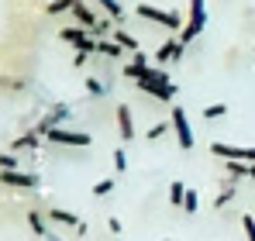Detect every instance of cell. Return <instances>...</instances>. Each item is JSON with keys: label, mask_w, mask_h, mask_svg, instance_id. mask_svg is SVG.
<instances>
[{"label": "cell", "mask_w": 255, "mask_h": 241, "mask_svg": "<svg viewBox=\"0 0 255 241\" xmlns=\"http://www.w3.org/2000/svg\"><path fill=\"white\" fill-rule=\"evenodd\" d=\"M134 86L141 90V93H148L152 100H162V104H169L172 97H176V86H172V80L162 73V69H145L138 80H134Z\"/></svg>", "instance_id": "cell-1"}, {"label": "cell", "mask_w": 255, "mask_h": 241, "mask_svg": "<svg viewBox=\"0 0 255 241\" xmlns=\"http://www.w3.org/2000/svg\"><path fill=\"white\" fill-rule=\"evenodd\" d=\"M134 14H138L141 21H152V24L166 28V31H183V28H186V21H183L179 10H162V7H155V3H138Z\"/></svg>", "instance_id": "cell-2"}, {"label": "cell", "mask_w": 255, "mask_h": 241, "mask_svg": "<svg viewBox=\"0 0 255 241\" xmlns=\"http://www.w3.org/2000/svg\"><path fill=\"white\" fill-rule=\"evenodd\" d=\"M207 28V0H190V17H186V28L176 35L183 45L200 38V31Z\"/></svg>", "instance_id": "cell-3"}, {"label": "cell", "mask_w": 255, "mask_h": 241, "mask_svg": "<svg viewBox=\"0 0 255 241\" xmlns=\"http://www.w3.org/2000/svg\"><path fill=\"white\" fill-rule=\"evenodd\" d=\"M45 141H52V145H59V148H90V145H93L90 131H73V127H52V131L45 134Z\"/></svg>", "instance_id": "cell-4"}, {"label": "cell", "mask_w": 255, "mask_h": 241, "mask_svg": "<svg viewBox=\"0 0 255 241\" xmlns=\"http://www.w3.org/2000/svg\"><path fill=\"white\" fill-rule=\"evenodd\" d=\"M59 41L73 45L76 52H86V55H93V52H97V38H93L86 28H80V24H69V28H62V31H59Z\"/></svg>", "instance_id": "cell-5"}, {"label": "cell", "mask_w": 255, "mask_h": 241, "mask_svg": "<svg viewBox=\"0 0 255 241\" xmlns=\"http://www.w3.org/2000/svg\"><path fill=\"white\" fill-rule=\"evenodd\" d=\"M0 186H10V190H38L42 179L35 172H24V169H0Z\"/></svg>", "instance_id": "cell-6"}, {"label": "cell", "mask_w": 255, "mask_h": 241, "mask_svg": "<svg viewBox=\"0 0 255 241\" xmlns=\"http://www.w3.org/2000/svg\"><path fill=\"white\" fill-rule=\"evenodd\" d=\"M169 124H172V134H176L179 148L190 152V148H193V131H190V118H186V111H183V107H172V111H169Z\"/></svg>", "instance_id": "cell-7"}, {"label": "cell", "mask_w": 255, "mask_h": 241, "mask_svg": "<svg viewBox=\"0 0 255 241\" xmlns=\"http://www.w3.org/2000/svg\"><path fill=\"white\" fill-rule=\"evenodd\" d=\"M69 118H73V107H69V104H55V107H48V114H45V118H38L35 131H38V134L45 138L52 127H62V124H66Z\"/></svg>", "instance_id": "cell-8"}, {"label": "cell", "mask_w": 255, "mask_h": 241, "mask_svg": "<svg viewBox=\"0 0 255 241\" xmlns=\"http://www.w3.org/2000/svg\"><path fill=\"white\" fill-rule=\"evenodd\" d=\"M211 155L217 159H238V162H255V145H224V141H211Z\"/></svg>", "instance_id": "cell-9"}, {"label": "cell", "mask_w": 255, "mask_h": 241, "mask_svg": "<svg viewBox=\"0 0 255 241\" xmlns=\"http://www.w3.org/2000/svg\"><path fill=\"white\" fill-rule=\"evenodd\" d=\"M69 14H73V17H76V24H80V28H86V31H90V35H93V31H97V24H100V21H97V17H93V10H90V3H83V0H76V3H73V10H69ZM93 38H97V35H93Z\"/></svg>", "instance_id": "cell-10"}, {"label": "cell", "mask_w": 255, "mask_h": 241, "mask_svg": "<svg viewBox=\"0 0 255 241\" xmlns=\"http://www.w3.org/2000/svg\"><path fill=\"white\" fill-rule=\"evenodd\" d=\"M35 148H42V134L31 127V131H24V134H17L14 141H10V152H35Z\"/></svg>", "instance_id": "cell-11"}, {"label": "cell", "mask_w": 255, "mask_h": 241, "mask_svg": "<svg viewBox=\"0 0 255 241\" xmlns=\"http://www.w3.org/2000/svg\"><path fill=\"white\" fill-rule=\"evenodd\" d=\"M183 48H186V45H183L179 38H169V41L159 45L155 59H159V62H179V59H183Z\"/></svg>", "instance_id": "cell-12"}, {"label": "cell", "mask_w": 255, "mask_h": 241, "mask_svg": "<svg viewBox=\"0 0 255 241\" xmlns=\"http://www.w3.org/2000/svg\"><path fill=\"white\" fill-rule=\"evenodd\" d=\"M48 221L59 224V228H80V224H83L73 210H62V207H48Z\"/></svg>", "instance_id": "cell-13"}, {"label": "cell", "mask_w": 255, "mask_h": 241, "mask_svg": "<svg viewBox=\"0 0 255 241\" xmlns=\"http://www.w3.org/2000/svg\"><path fill=\"white\" fill-rule=\"evenodd\" d=\"M114 118H118V134H121L125 141H131V138H134V120H131V107H128V104H121Z\"/></svg>", "instance_id": "cell-14"}, {"label": "cell", "mask_w": 255, "mask_h": 241, "mask_svg": "<svg viewBox=\"0 0 255 241\" xmlns=\"http://www.w3.org/2000/svg\"><path fill=\"white\" fill-rule=\"evenodd\" d=\"M128 59H131V62L125 66V76H128V80H138V76L148 69V59H145V52H131Z\"/></svg>", "instance_id": "cell-15"}, {"label": "cell", "mask_w": 255, "mask_h": 241, "mask_svg": "<svg viewBox=\"0 0 255 241\" xmlns=\"http://www.w3.org/2000/svg\"><path fill=\"white\" fill-rule=\"evenodd\" d=\"M252 165L255 162H238V159H224V169L231 179H252Z\"/></svg>", "instance_id": "cell-16"}, {"label": "cell", "mask_w": 255, "mask_h": 241, "mask_svg": "<svg viewBox=\"0 0 255 241\" xmlns=\"http://www.w3.org/2000/svg\"><path fill=\"white\" fill-rule=\"evenodd\" d=\"M97 52H100V55H107V59H125L128 48H121L118 41H111V38H100V41H97Z\"/></svg>", "instance_id": "cell-17"}, {"label": "cell", "mask_w": 255, "mask_h": 241, "mask_svg": "<svg viewBox=\"0 0 255 241\" xmlns=\"http://www.w3.org/2000/svg\"><path fill=\"white\" fill-rule=\"evenodd\" d=\"M114 41H118L121 48H128V52H141V48H138V38H134L131 31H125V28H118V31H114Z\"/></svg>", "instance_id": "cell-18"}, {"label": "cell", "mask_w": 255, "mask_h": 241, "mask_svg": "<svg viewBox=\"0 0 255 241\" xmlns=\"http://www.w3.org/2000/svg\"><path fill=\"white\" fill-rule=\"evenodd\" d=\"M28 228H31L38 238H48V224H45V217L38 214V210H31V214H28Z\"/></svg>", "instance_id": "cell-19"}, {"label": "cell", "mask_w": 255, "mask_h": 241, "mask_svg": "<svg viewBox=\"0 0 255 241\" xmlns=\"http://www.w3.org/2000/svg\"><path fill=\"white\" fill-rule=\"evenodd\" d=\"M183 200H186V186H183L179 179H172L169 183V203L172 207H183Z\"/></svg>", "instance_id": "cell-20"}, {"label": "cell", "mask_w": 255, "mask_h": 241, "mask_svg": "<svg viewBox=\"0 0 255 241\" xmlns=\"http://www.w3.org/2000/svg\"><path fill=\"white\" fill-rule=\"evenodd\" d=\"M231 200H235V179H231V183H228V186H224V190L214 197V207H217V210H224Z\"/></svg>", "instance_id": "cell-21"}, {"label": "cell", "mask_w": 255, "mask_h": 241, "mask_svg": "<svg viewBox=\"0 0 255 241\" xmlns=\"http://www.w3.org/2000/svg\"><path fill=\"white\" fill-rule=\"evenodd\" d=\"M104 10H107V17H114V21H121L125 17V7H121V0H97Z\"/></svg>", "instance_id": "cell-22"}, {"label": "cell", "mask_w": 255, "mask_h": 241, "mask_svg": "<svg viewBox=\"0 0 255 241\" xmlns=\"http://www.w3.org/2000/svg\"><path fill=\"white\" fill-rule=\"evenodd\" d=\"M169 120H159V124H152V127H148V134H145V141H159V138H162V134H169Z\"/></svg>", "instance_id": "cell-23"}, {"label": "cell", "mask_w": 255, "mask_h": 241, "mask_svg": "<svg viewBox=\"0 0 255 241\" xmlns=\"http://www.w3.org/2000/svg\"><path fill=\"white\" fill-rule=\"evenodd\" d=\"M73 3L76 0H52V3H45V14H66V10H73Z\"/></svg>", "instance_id": "cell-24"}, {"label": "cell", "mask_w": 255, "mask_h": 241, "mask_svg": "<svg viewBox=\"0 0 255 241\" xmlns=\"http://www.w3.org/2000/svg\"><path fill=\"white\" fill-rule=\"evenodd\" d=\"M228 114V104H211V107H204V120H221Z\"/></svg>", "instance_id": "cell-25"}, {"label": "cell", "mask_w": 255, "mask_h": 241, "mask_svg": "<svg viewBox=\"0 0 255 241\" xmlns=\"http://www.w3.org/2000/svg\"><path fill=\"white\" fill-rule=\"evenodd\" d=\"M183 210H186V214H197V210H200V197H197V190H186V200H183Z\"/></svg>", "instance_id": "cell-26"}, {"label": "cell", "mask_w": 255, "mask_h": 241, "mask_svg": "<svg viewBox=\"0 0 255 241\" xmlns=\"http://www.w3.org/2000/svg\"><path fill=\"white\" fill-rule=\"evenodd\" d=\"M86 93H90V97H104V93H107V86L97 80V76H90V80H86Z\"/></svg>", "instance_id": "cell-27"}, {"label": "cell", "mask_w": 255, "mask_h": 241, "mask_svg": "<svg viewBox=\"0 0 255 241\" xmlns=\"http://www.w3.org/2000/svg\"><path fill=\"white\" fill-rule=\"evenodd\" d=\"M0 169H21L17 152H0Z\"/></svg>", "instance_id": "cell-28"}, {"label": "cell", "mask_w": 255, "mask_h": 241, "mask_svg": "<svg viewBox=\"0 0 255 241\" xmlns=\"http://www.w3.org/2000/svg\"><path fill=\"white\" fill-rule=\"evenodd\" d=\"M242 231H245L249 241H255V217L252 214H242Z\"/></svg>", "instance_id": "cell-29"}, {"label": "cell", "mask_w": 255, "mask_h": 241, "mask_svg": "<svg viewBox=\"0 0 255 241\" xmlns=\"http://www.w3.org/2000/svg\"><path fill=\"white\" fill-rule=\"evenodd\" d=\"M107 193H114V179H100L93 186V197H107Z\"/></svg>", "instance_id": "cell-30"}, {"label": "cell", "mask_w": 255, "mask_h": 241, "mask_svg": "<svg viewBox=\"0 0 255 241\" xmlns=\"http://www.w3.org/2000/svg\"><path fill=\"white\" fill-rule=\"evenodd\" d=\"M114 169L118 172H128V152L125 148H114Z\"/></svg>", "instance_id": "cell-31"}, {"label": "cell", "mask_w": 255, "mask_h": 241, "mask_svg": "<svg viewBox=\"0 0 255 241\" xmlns=\"http://www.w3.org/2000/svg\"><path fill=\"white\" fill-rule=\"evenodd\" d=\"M107 231H111V235H121V231H125V224H121L118 217H111V221H107Z\"/></svg>", "instance_id": "cell-32"}, {"label": "cell", "mask_w": 255, "mask_h": 241, "mask_svg": "<svg viewBox=\"0 0 255 241\" xmlns=\"http://www.w3.org/2000/svg\"><path fill=\"white\" fill-rule=\"evenodd\" d=\"M86 59H90L86 52H76V55H73V66H76V69H83V66H86Z\"/></svg>", "instance_id": "cell-33"}, {"label": "cell", "mask_w": 255, "mask_h": 241, "mask_svg": "<svg viewBox=\"0 0 255 241\" xmlns=\"http://www.w3.org/2000/svg\"><path fill=\"white\" fill-rule=\"evenodd\" d=\"M166 241H176V238H166Z\"/></svg>", "instance_id": "cell-34"}]
</instances>
